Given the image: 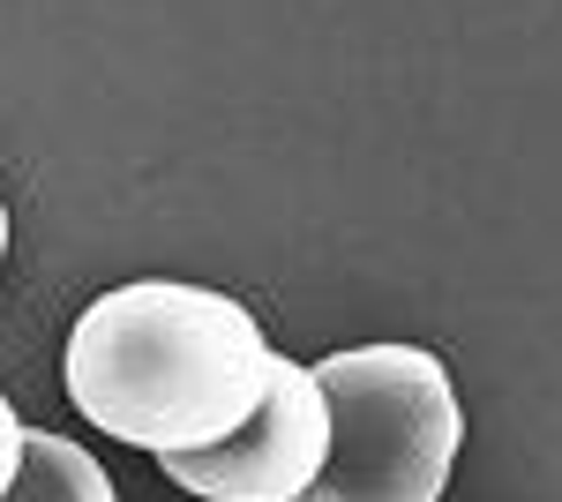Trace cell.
Returning <instances> with one entry per match:
<instances>
[{
	"mask_svg": "<svg viewBox=\"0 0 562 502\" xmlns=\"http://www.w3.org/2000/svg\"><path fill=\"white\" fill-rule=\"evenodd\" d=\"M285 353L217 286L135 278L98 293L68 331V398L135 450H211L270 398Z\"/></svg>",
	"mask_w": 562,
	"mask_h": 502,
	"instance_id": "cell-1",
	"label": "cell"
},
{
	"mask_svg": "<svg viewBox=\"0 0 562 502\" xmlns=\"http://www.w3.org/2000/svg\"><path fill=\"white\" fill-rule=\"evenodd\" d=\"M315 382L330 398V465L301 502H442L465 413L428 345H346L315 360Z\"/></svg>",
	"mask_w": 562,
	"mask_h": 502,
	"instance_id": "cell-2",
	"label": "cell"
},
{
	"mask_svg": "<svg viewBox=\"0 0 562 502\" xmlns=\"http://www.w3.org/2000/svg\"><path fill=\"white\" fill-rule=\"evenodd\" d=\"M323 465H330V398H323L315 368L285 360L270 398L225 443L180 450V458H166V472L203 502H301L323 480Z\"/></svg>",
	"mask_w": 562,
	"mask_h": 502,
	"instance_id": "cell-3",
	"label": "cell"
},
{
	"mask_svg": "<svg viewBox=\"0 0 562 502\" xmlns=\"http://www.w3.org/2000/svg\"><path fill=\"white\" fill-rule=\"evenodd\" d=\"M0 502H121L113 495V480H105V465L76 450L68 435H45L31 427V443H23V472H15V488Z\"/></svg>",
	"mask_w": 562,
	"mask_h": 502,
	"instance_id": "cell-4",
	"label": "cell"
},
{
	"mask_svg": "<svg viewBox=\"0 0 562 502\" xmlns=\"http://www.w3.org/2000/svg\"><path fill=\"white\" fill-rule=\"evenodd\" d=\"M23 443H31V427L15 420L8 390H0V495H8V488H15V472H23Z\"/></svg>",
	"mask_w": 562,
	"mask_h": 502,
	"instance_id": "cell-5",
	"label": "cell"
},
{
	"mask_svg": "<svg viewBox=\"0 0 562 502\" xmlns=\"http://www.w3.org/2000/svg\"><path fill=\"white\" fill-rule=\"evenodd\" d=\"M0 255H8V203H0Z\"/></svg>",
	"mask_w": 562,
	"mask_h": 502,
	"instance_id": "cell-6",
	"label": "cell"
}]
</instances>
